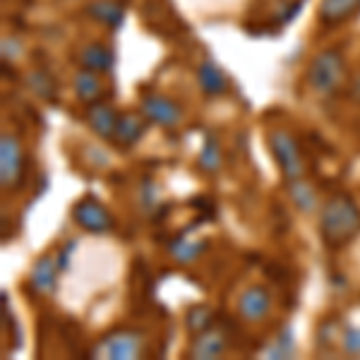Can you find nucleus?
<instances>
[{"instance_id":"obj_24","label":"nucleus","mask_w":360,"mask_h":360,"mask_svg":"<svg viewBox=\"0 0 360 360\" xmlns=\"http://www.w3.org/2000/svg\"><path fill=\"white\" fill-rule=\"evenodd\" d=\"M3 60L5 63H15L17 58L22 56V51H25V44L20 41L17 37H3Z\"/></svg>"},{"instance_id":"obj_1","label":"nucleus","mask_w":360,"mask_h":360,"mask_svg":"<svg viewBox=\"0 0 360 360\" xmlns=\"http://www.w3.org/2000/svg\"><path fill=\"white\" fill-rule=\"evenodd\" d=\"M319 236L332 250L344 248L360 236V209L351 195H332L319 207Z\"/></svg>"},{"instance_id":"obj_2","label":"nucleus","mask_w":360,"mask_h":360,"mask_svg":"<svg viewBox=\"0 0 360 360\" xmlns=\"http://www.w3.org/2000/svg\"><path fill=\"white\" fill-rule=\"evenodd\" d=\"M348 79V63L339 46H327L310 58L305 68V84L315 96L329 98L344 89Z\"/></svg>"},{"instance_id":"obj_6","label":"nucleus","mask_w":360,"mask_h":360,"mask_svg":"<svg viewBox=\"0 0 360 360\" xmlns=\"http://www.w3.org/2000/svg\"><path fill=\"white\" fill-rule=\"evenodd\" d=\"M22 178H25V149L20 139L5 132L0 137V185L3 190H15L20 188Z\"/></svg>"},{"instance_id":"obj_20","label":"nucleus","mask_w":360,"mask_h":360,"mask_svg":"<svg viewBox=\"0 0 360 360\" xmlns=\"http://www.w3.org/2000/svg\"><path fill=\"white\" fill-rule=\"evenodd\" d=\"M205 250H207L205 240H190V238H185V236L173 238V240L168 243V255L180 264H193Z\"/></svg>"},{"instance_id":"obj_19","label":"nucleus","mask_w":360,"mask_h":360,"mask_svg":"<svg viewBox=\"0 0 360 360\" xmlns=\"http://www.w3.org/2000/svg\"><path fill=\"white\" fill-rule=\"evenodd\" d=\"M221 164H224L221 142H219L217 135H212V132H209V135L205 137V142H202L200 156H197V166H200L202 173L214 176V173L221 171Z\"/></svg>"},{"instance_id":"obj_17","label":"nucleus","mask_w":360,"mask_h":360,"mask_svg":"<svg viewBox=\"0 0 360 360\" xmlns=\"http://www.w3.org/2000/svg\"><path fill=\"white\" fill-rule=\"evenodd\" d=\"M360 13V0H322L317 8V20L322 27H339Z\"/></svg>"},{"instance_id":"obj_8","label":"nucleus","mask_w":360,"mask_h":360,"mask_svg":"<svg viewBox=\"0 0 360 360\" xmlns=\"http://www.w3.org/2000/svg\"><path fill=\"white\" fill-rule=\"evenodd\" d=\"M271 305H274V298H271V293L266 291L264 286H259V283H252V286L243 288L236 303L238 315L250 324L262 322V319L269 317Z\"/></svg>"},{"instance_id":"obj_4","label":"nucleus","mask_w":360,"mask_h":360,"mask_svg":"<svg viewBox=\"0 0 360 360\" xmlns=\"http://www.w3.org/2000/svg\"><path fill=\"white\" fill-rule=\"evenodd\" d=\"M144 351V334L137 329H113L91 348L96 360H137Z\"/></svg>"},{"instance_id":"obj_22","label":"nucleus","mask_w":360,"mask_h":360,"mask_svg":"<svg viewBox=\"0 0 360 360\" xmlns=\"http://www.w3.org/2000/svg\"><path fill=\"white\" fill-rule=\"evenodd\" d=\"M185 324H188V329L193 334H200V332H205V329L214 327V315L207 305H195V307H190L188 315H185Z\"/></svg>"},{"instance_id":"obj_7","label":"nucleus","mask_w":360,"mask_h":360,"mask_svg":"<svg viewBox=\"0 0 360 360\" xmlns=\"http://www.w3.org/2000/svg\"><path fill=\"white\" fill-rule=\"evenodd\" d=\"M72 221L82 231H86V233H94V236L111 233L115 226L111 212H108L96 197H82V200L72 207Z\"/></svg>"},{"instance_id":"obj_15","label":"nucleus","mask_w":360,"mask_h":360,"mask_svg":"<svg viewBox=\"0 0 360 360\" xmlns=\"http://www.w3.org/2000/svg\"><path fill=\"white\" fill-rule=\"evenodd\" d=\"M103 75L94 72V70L79 68L72 77V91L84 106L96 101H103V94H106V84H103Z\"/></svg>"},{"instance_id":"obj_26","label":"nucleus","mask_w":360,"mask_h":360,"mask_svg":"<svg viewBox=\"0 0 360 360\" xmlns=\"http://www.w3.org/2000/svg\"><path fill=\"white\" fill-rule=\"evenodd\" d=\"M348 96H351L353 101L360 106V72L351 79V84H348Z\"/></svg>"},{"instance_id":"obj_25","label":"nucleus","mask_w":360,"mask_h":360,"mask_svg":"<svg viewBox=\"0 0 360 360\" xmlns=\"http://www.w3.org/2000/svg\"><path fill=\"white\" fill-rule=\"evenodd\" d=\"M344 351L348 356H360V327H351L344 334Z\"/></svg>"},{"instance_id":"obj_11","label":"nucleus","mask_w":360,"mask_h":360,"mask_svg":"<svg viewBox=\"0 0 360 360\" xmlns=\"http://www.w3.org/2000/svg\"><path fill=\"white\" fill-rule=\"evenodd\" d=\"M77 63L79 68L94 70L98 75H111L115 68V51L103 41H91L79 49Z\"/></svg>"},{"instance_id":"obj_9","label":"nucleus","mask_w":360,"mask_h":360,"mask_svg":"<svg viewBox=\"0 0 360 360\" xmlns=\"http://www.w3.org/2000/svg\"><path fill=\"white\" fill-rule=\"evenodd\" d=\"M118 120H120V113L115 111L111 103L96 101L86 106V125H89V130L94 132L98 139H103V142H113L115 130H118Z\"/></svg>"},{"instance_id":"obj_12","label":"nucleus","mask_w":360,"mask_h":360,"mask_svg":"<svg viewBox=\"0 0 360 360\" xmlns=\"http://www.w3.org/2000/svg\"><path fill=\"white\" fill-rule=\"evenodd\" d=\"M58 271H60V264L53 255L39 257L32 266V274H29V288L37 295L53 293L58 286Z\"/></svg>"},{"instance_id":"obj_13","label":"nucleus","mask_w":360,"mask_h":360,"mask_svg":"<svg viewBox=\"0 0 360 360\" xmlns=\"http://www.w3.org/2000/svg\"><path fill=\"white\" fill-rule=\"evenodd\" d=\"M197 84L200 91L209 98H217L229 91V75L224 72V68L217 60H202L197 65Z\"/></svg>"},{"instance_id":"obj_21","label":"nucleus","mask_w":360,"mask_h":360,"mask_svg":"<svg viewBox=\"0 0 360 360\" xmlns=\"http://www.w3.org/2000/svg\"><path fill=\"white\" fill-rule=\"evenodd\" d=\"M27 86L34 91L37 96H41L44 101H56L58 96V84L46 70H32L27 75Z\"/></svg>"},{"instance_id":"obj_23","label":"nucleus","mask_w":360,"mask_h":360,"mask_svg":"<svg viewBox=\"0 0 360 360\" xmlns=\"http://www.w3.org/2000/svg\"><path fill=\"white\" fill-rule=\"evenodd\" d=\"M293 353V334L291 329H286L283 336H276L274 346L266 351V358H288Z\"/></svg>"},{"instance_id":"obj_18","label":"nucleus","mask_w":360,"mask_h":360,"mask_svg":"<svg viewBox=\"0 0 360 360\" xmlns=\"http://www.w3.org/2000/svg\"><path fill=\"white\" fill-rule=\"evenodd\" d=\"M286 190L288 197H291L293 207L303 214H312L317 209V193L305 178H295V180H286Z\"/></svg>"},{"instance_id":"obj_10","label":"nucleus","mask_w":360,"mask_h":360,"mask_svg":"<svg viewBox=\"0 0 360 360\" xmlns=\"http://www.w3.org/2000/svg\"><path fill=\"white\" fill-rule=\"evenodd\" d=\"M226 351H229V339H226V334L217 327H209L205 332L195 334L193 344H190V351H188V358L217 360V358H221Z\"/></svg>"},{"instance_id":"obj_3","label":"nucleus","mask_w":360,"mask_h":360,"mask_svg":"<svg viewBox=\"0 0 360 360\" xmlns=\"http://www.w3.org/2000/svg\"><path fill=\"white\" fill-rule=\"evenodd\" d=\"M266 144H269V152L274 156L283 178L286 180L305 178V173H307L305 159L293 132H288L286 127H271L269 135H266Z\"/></svg>"},{"instance_id":"obj_16","label":"nucleus","mask_w":360,"mask_h":360,"mask_svg":"<svg viewBox=\"0 0 360 360\" xmlns=\"http://www.w3.org/2000/svg\"><path fill=\"white\" fill-rule=\"evenodd\" d=\"M147 125H149V120L142 111H127V113L120 115L113 142L123 149L135 147L139 139L144 137V132H147Z\"/></svg>"},{"instance_id":"obj_14","label":"nucleus","mask_w":360,"mask_h":360,"mask_svg":"<svg viewBox=\"0 0 360 360\" xmlns=\"http://www.w3.org/2000/svg\"><path fill=\"white\" fill-rule=\"evenodd\" d=\"M84 13L89 20H94L101 27L113 29L115 32V29H120V25L125 22L127 5L123 0H91L84 8Z\"/></svg>"},{"instance_id":"obj_5","label":"nucleus","mask_w":360,"mask_h":360,"mask_svg":"<svg viewBox=\"0 0 360 360\" xmlns=\"http://www.w3.org/2000/svg\"><path fill=\"white\" fill-rule=\"evenodd\" d=\"M139 111L147 115L149 123L166 127V130H176L183 123V106L176 98L166 94H156V91H147L139 98Z\"/></svg>"}]
</instances>
